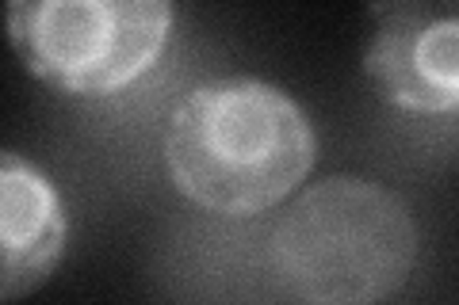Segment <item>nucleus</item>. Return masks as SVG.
<instances>
[{
    "label": "nucleus",
    "instance_id": "obj_1",
    "mask_svg": "<svg viewBox=\"0 0 459 305\" xmlns=\"http://www.w3.org/2000/svg\"><path fill=\"white\" fill-rule=\"evenodd\" d=\"M318 138L307 111L256 77L192 89L169 114L165 168L172 187L211 214H261L307 180Z\"/></svg>",
    "mask_w": 459,
    "mask_h": 305
},
{
    "label": "nucleus",
    "instance_id": "obj_2",
    "mask_svg": "<svg viewBox=\"0 0 459 305\" xmlns=\"http://www.w3.org/2000/svg\"><path fill=\"white\" fill-rule=\"evenodd\" d=\"M268 256L276 279L310 305H376L413 275L418 225L383 183L329 176L280 214Z\"/></svg>",
    "mask_w": 459,
    "mask_h": 305
},
{
    "label": "nucleus",
    "instance_id": "obj_3",
    "mask_svg": "<svg viewBox=\"0 0 459 305\" xmlns=\"http://www.w3.org/2000/svg\"><path fill=\"white\" fill-rule=\"evenodd\" d=\"M12 47L65 96H111L150 72L172 31L165 0H16Z\"/></svg>",
    "mask_w": 459,
    "mask_h": 305
},
{
    "label": "nucleus",
    "instance_id": "obj_4",
    "mask_svg": "<svg viewBox=\"0 0 459 305\" xmlns=\"http://www.w3.org/2000/svg\"><path fill=\"white\" fill-rule=\"evenodd\" d=\"M364 72L386 104L413 114L459 111V4L394 0L371 4Z\"/></svg>",
    "mask_w": 459,
    "mask_h": 305
},
{
    "label": "nucleus",
    "instance_id": "obj_5",
    "mask_svg": "<svg viewBox=\"0 0 459 305\" xmlns=\"http://www.w3.org/2000/svg\"><path fill=\"white\" fill-rule=\"evenodd\" d=\"M69 217L57 187L20 153L0 161V298L16 301L50 279L65 252Z\"/></svg>",
    "mask_w": 459,
    "mask_h": 305
}]
</instances>
